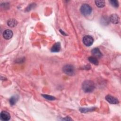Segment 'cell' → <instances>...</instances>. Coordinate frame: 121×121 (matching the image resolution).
Masks as SVG:
<instances>
[{"label": "cell", "mask_w": 121, "mask_h": 121, "mask_svg": "<svg viewBox=\"0 0 121 121\" xmlns=\"http://www.w3.org/2000/svg\"><path fill=\"white\" fill-rule=\"evenodd\" d=\"M94 42L93 37L90 35H86L83 38V42L87 46H91Z\"/></svg>", "instance_id": "obj_4"}, {"label": "cell", "mask_w": 121, "mask_h": 121, "mask_svg": "<svg viewBox=\"0 0 121 121\" xmlns=\"http://www.w3.org/2000/svg\"><path fill=\"white\" fill-rule=\"evenodd\" d=\"M92 54L94 56V57L97 58H100L102 56V54L100 52V50L98 48H95L92 50L91 51Z\"/></svg>", "instance_id": "obj_9"}, {"label": "cell", "mask_w": 121, "mask_h": 121, "mask_svg": "<svg viewBox=\"0 0 121 121\" xmlns=\"http://www.w3.org/2000/svg\"><path fill=\"white\" fill-rule=\"evenodd\" d=\"M63 71L68 75L72 76L74 74L75 69L73 66L69 64L65 65L62 69Z\"/></svg>", "instance_id": "obj_3"}, {"label": "cell", "mask_w": 121, "mask_h": 121, "mask_svg": "<svg viewBox=\"0 0 121 121\" xmlns=\"http://www.w3.org/2000/svg\"><path fill=\"white\" fill-rule=\"evenodd\" d=\"M82 87L84 92L89 93L94 90L95 88V85L94 82L91 80H86L82 83Z\"/></svg>", "instance_id": "obj_1"}, {"label": "cell", "mask_w": 121, "mask_h": 121, "mask_svg": "<svg viewBox=\"0 0 121 121\" xmlns=\"http://www.w3.org/2000/svg\"><path fill=\"white\" fill-rule=\"evenodd\" d=\"M95 3L99 8H103L105 6V1L104 0H95Z\"/></svg>", "instance_id": "obj_14"}, {"label": "cell", "mask_w": 121, "mask_h": 121, "mask_svg": "<svg viewBox=\"0 0 121 121\" xmlns=\"http://www.w3.org/2000/svg\"><path fill=\"white\" fill-rule=\"evenodd\" d=\"M60 49V44L58 42L55 43L52 47L51 49V52H58Z\"/></svg>", "instance_id": "obj_11"}, {"label": "cell", "mask_w": 121, "mask_h": 121, "mask_svg": "<svg viewBox=\"0 0 121 121\" xmlns=\"http://www.w3.org/2000/svg\"><path fill=\"white\" fill-rule=\"evenodd\" d=\"M62 120H66V121H71L72 120L71 119H70L69 117H67L66 118H64L62 119Z\"/></svg>", "instance_id": "obj_18"}, {"label": "cell", "mask_w": 121, "mask_h": 121, "mask_svg": "<svg viewBox=\"0 0 121 121\" xmlns=\"http://www.w3.org/2000/svg\"><path fill=\"white\" fill-rule=\"evenodd\" d=\"M88 60L89 61V62H90L91 63L97 65L99 64V62L98 61V60L96 58L94 57V56H90L88 58Z\"/></svg>", "instance_id": "obj_12"}, {"label": "cell", "mask_w": 121, "mask_h": 121, "mask_svg": "<svg viewBox=\"0 0 121 121\" xmlns=\"http://www.w3.org/2000/svg\"><path fill=\"white\" fill-rule=\"evenodd\" d=\"M109 2L113 7L115 8H117L119 6V2L117 0H109Z\"/></svg>", "instance_id": "obj_15"}, {"label": "cell", "mask_w": 121, "mask_h": 121, "mask_svg": "<svg viewBox=\"0 0 121 121\" xmlns=\"http://www.w3.org/2000/svg\"><path fill=\"white\" fill-rule=\"evenodd\" d=\"M109 20L113 24H117L119 22L120 18L117 14H112L109 17Z\"/></svg>", "instance_id": "obj_7"}, {"label": "cell", "mask_w": 121, "mask_h": 121, "mask_svg": "<svg viewBox=\"0 0 121 121\" xmlns=\"http://www.w3.org/2000/svg\"><path fill=\"white\" fill-rule=\"evenodd\" d=\"M80 11L84 16H88L92 12V8L87 4H84L80 8Z\"/></svg>", "instance_id": "obj_2"}, {"label": "cell", "mask_w": 121, "mask_h": 121, "mask_svg": "<svg viewBox=\"0 0 121 121\" xmlns=\"http://www.w3.org/2000/svg\"><path fill=\"white\" fill-rule=\"evenodd\" d=\"M18 100V96L17 95H14L12 96L9 99V103L11 105H14Z\"/></svg>", "instance_id": "obj_13"}, {"label": "cell", "mask_w": 121, "mask_h": 121, "mask_svg": "<svg viewBox=\"0 0 121 121\" xmlns=\"http://www.w3.org/2000/svg\"><path fill=\"white\" fill-rule=\"evenodd\" d=\"M95 108H81L80 109V111L82 112H90L91 111L94 110Z\"/></svg>", "instance_id": "obj_17"}, {"label": "cell", "mask_w": 121, "mask_h": 121, "mask_svg": "<svg viewBox=\"0 0 121 121\" xmlns=\"http://www.w3.org/2000/svg\"><path fill=\"white\" fill-rule=\"evenodd\" d=\"M17 20L14 18L9 19L7 21V25L10 27H14L17 25Z\"/></svg>", "instance_id": "obj_10"}, {"label": "cell", "mask_w": 121, "mask_h": 121, "mask_svg": "<svg viewBox=\"0 0 121 121\" xmlns=\"http://www.w3.org/2000/svg\"><path fill=\"white\" fill-rule=\"evenodd\" d=\"M105 99L108 102L111 104H117L119 102L117 98L110 95H108L105 96Z\"/></svg>", "instance_id": "obj_5"}, {"label": "cell", "mask_w": 121, "mask_h": 121, "mask_svg": "<svg viewBox=\"0 0 121 121\" xmlns=\"http://www.w3.org/2000/svg\"><path fill=\"white\" fill-rule=\"evenodd\" d=\"M13 35V34L11 30L9 29H6L3 32V36L4 39L6 40H9L12 38Z\"/></svg>", "instance_id": "obj_8"}, {"label": "cell", "mask_w": 121, "mask_h": 121, "mask_svg": "<svg viewBox=\"0 0 121 121\" xmlns=\"http://www.w3.org/2000/svg\"><path fill=\"white\" fill-rule=\"evenodd\" d=\"M42 96L45 99H47V100H54L55 99V97L53 96H51V95H44L43 94L42 95Z\"/></svg>", "instance_id": "obj_16"}, {"label": "cell", "mask_w": 121, "mask_h": 121, "mask_svg": "<svg viewBox=\"0 0 121 121\" xmlns=\"http://www.w3.org/2000/svg\"><path fill=\"white\" fill-rule=\"evenodd\" d=\"M0 119L2 121H7L9 120L10 118V114L6 111H2L0 113Z\"/></svg>", "instance_id": "obj_6"}]
</instances>
